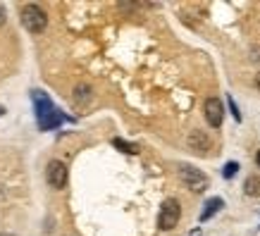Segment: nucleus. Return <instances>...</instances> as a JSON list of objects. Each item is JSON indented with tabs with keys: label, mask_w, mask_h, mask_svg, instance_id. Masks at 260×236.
I'll return each mask as SVG.
<instances>
[{
	"label": "nucleus",
	"mask_w": 260,
	"mask_h": 236,
	"mask_svg": "<svg viewBox=\"0 0 260 236\" xmlns=\"http://www.w3.org/2000/svg\"><path fill=\"white\" fill-rule=\"evenodd\" d=\"M34 105H36V117H39L41 129H53V126H60L62 117L60 112L53 108V103L43 91H34Z\"/></svg>",
	"instance_id": "obj_1"
},
{
	"label": "nucleus",
	"mask_w": 260,
	"mask_h": 236,
	"mask_svg": "<svg viewBox=\"0 0 260 236\" xmlns=\"http://www.w3.org/2000/svg\"><path fill=\"white\" fill-rule=\"evenodd\" d=\"M22 24H24V29H26V31L41 33L48 26V17H46V12H43L39 5L29 3V5H24L22 8Z\"/></svg>",
	"instance_id": "obj_2"
},
{
	"label": "nucleus",
	"mask_w": 260,
	"mask_h": 236,
	"mask_svg": "<svg viewBox=\"0 0 260 236\" xmlns=\"http://www.w3.org/2000/svg\"><path fill=\"white\" fill-rule=\"evenodd\" d=\"M179 215H181V208L179 203L174 200V198H167L162 208H160V215H158V227L162 231H170V229L177 227V222H179Z\"/></svg>",
	"instance_id": "obj_3"
},
{
	"label": "nucleus",
	"mask_w": 260,
	"mask_h": 236,
	"mask_svg": "<svg viewBox=\"0 0 260 236\" xmlns=\"http://www.w3.org/2000/svg\"><path fill=\"white\" fill-rule=\"evenodd\" d=\"M179 177H181V181H184V184H186L191 191H196V193H201V191L208 189V177H205L203 172L193 170V167H189V165L181 167V170H179Z\"/></svg>",
	"instance_id": "obj_4"
},
{
	"label": "nucleus",
	"mask_w": 260,
	"mask_h": 236,
	"mask_svg": "<svg viewBox=\"0 0 260 236\" xmlns=\"http://www.w3.org/2000/svg\"><path fill=\"white\" fill-rule=\"evenodd\" d=\"M46 179L53 189H64V184H67V165L60 162V160H50L46 170Z\"/></svg>",
	"instance_id": "obj_5"
},
{
	"label": "nucleus",
	"mask_w": 260,
	"mask_h": 236,
	"mask_svg": "<svg viewBox=\"0 0 260 236\" xmlns=\"http://www.w3.org/2000/svg\"><path fill=\"white\" fill-rule=\"evenodd\" d=\"M205 119H208V124L210 126H217L222 124V119H224V110H222V103L217 100V98H208L205 100Z\"/></svg>",
	"instance_id": "obj_6"
},
{
	"label": "nucleus",
	"mask_w": 260,
	"mask_h": 236,
	"mask_svg": "<svg viewBox=\"0 0 260 236\" xmlns=\"http://www.w3.org/2000/svg\"><path fill=\"white\" fill-rule=\"evenodd\" d=\"M189 146L193 150H198V153H205V150L210 148V139H208L203 131H193V134L189 136Z\"/></svg>",
	"instance_id": "obj_7"
},
{
	"label": "nucleus",
	"mask_w": 260,
	"mask_h": 236,
	"mask_svg": "<svg viewBox=\"0 0 260 236\" xmlns=\"http://www.w3.org/2000/svg\"><path fill=\"white\" fill-rule=\"evenodd\" d=\"M222 205H224V200H222V198H213V200H208V203H205V210H203V215H201V220H210V217H213L215 213H217V210H220Z\"/></svg>",
	"instance_id": "obj_8"
},
{
	"label": "nucleus",
	"mask_w": 260,
	"mask_h": 236,
	"mask_svg": "<svg viewBox=\"0 0 260 236\" xmlns=\"http://www.w3.org/2000/svg\"><path fill=\"white\" fill-rule=\"evenodd\" d=\"M244 189H246V196H260V179L258 177H248Z\"/></svg>",
	"instance_id": "obj_9"
},
{
	"label": "nucleus",
	"mask_w": 260,
	"mask_h": 236,
	"mask_svg": "<svg viewBox=\"0 0 260 236\" xmlns=\"http://www.w3.org/2000/svg\"><path fill=\"white\" fill-rule=\"evenodd\" d=\"M112 146H115V148H119V150H124V153H132V155H134V153H139V148H136L134 143H126V141H122V139H112Z\"/></svg>",
	"instance_id": "obj_10"
},
{
	"label": "nucleus",
	"mask_w": 260,
	"mask_h": 236,
	"mask_svg": "<svg viewBox=\"0 0 260 236\" xmlns=\"http://www.w3.org/2000/svg\"><path fill=\"white\" fill-rule=\"evenodd\" d=\"M237 172H239V165H237V162H227V165H224V172H222V174H224V179H232V177H234Z\"/></svg>",
	"instance_id": "obj_11"
},
{
	"label": "nucleus",
	"mask_w": 260,
	"mask_h": 236,
	"mask_svg": "<svg viewBox=\"0 0 260 236\" xmlns=\"http://www.w3.org/2000/svg\"><path fill=\"white\" fill-rule=\"evenodd\" d=\"M0 24H5V10L0 8Z\"/></svg>",
	"instance_id": "obj_12"
},
{
	"label": "nucleus",
	"mask_w": 260,
	"mask_h": 236,
	"mask_svg": "<svg viewBox=\"0 0 260 236\" xmlns=\"http://www.w3.org/2000/svg\"><path fill=\"white\" fill-rule=\"evenodd\" d=\"M255 162H258V167H260V150H258V155H255Z\"/></svg>",
	"instance_id": "obj_13"
},
{
	"label": "nucleus",
	"mask_w": 260,
	"mask_h": 236,
	"mask_svg": "<svg viewBox=\"0 0 260 236\" xmlns=\"http://www.w3.org/2000/svg\"><path fill=\"white\" fill-rule=\"evenodd\" d=\"M189 236H201V231H191V234Z\"/></svg>",
	"instance_id": "obj_14"
},
{
	"label": "nucleus",
	"mask_w": 260,
	"mask_h": 236,
	"mask_svg": "<svg viewBox=\"0 0 260 236\" xmlns=\"http://www.w3.org/2000/svg\"><path fill=\"white\" fill-rule=\"evenodd\" d=\"M255 84H258V88H260V74H258V79H255Z\"/></svg>",
	"instance_id": "obj_15"
},
{
	"label": "nucleus",
	"mask_w": 260,
	"mask_h": 236,
	"mask_svg": "<svg viewBox=\"0 0 260 236\" xmlns=\"http://www.w3.org/2000/svg\"><path fill=\"white\" fill-rule=\"evenodd\" d=\"M3 112H5V110H3V108H0V115H3Z\"/></svg>",
	"instance_id": "obj_16"
}]
</instances>
